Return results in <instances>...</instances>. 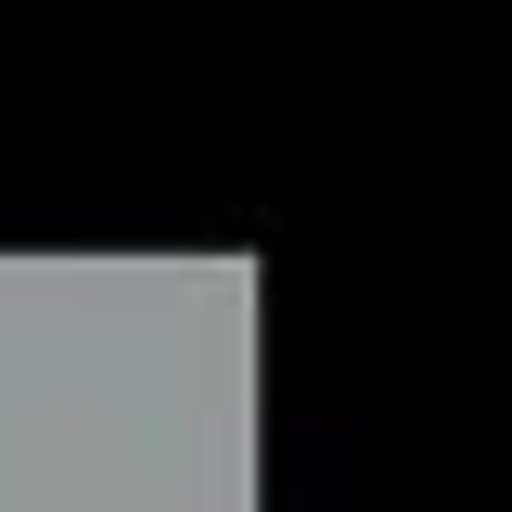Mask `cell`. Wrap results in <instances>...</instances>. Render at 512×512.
Listing matches in <instances>:
<instances>
[]
</instances>
